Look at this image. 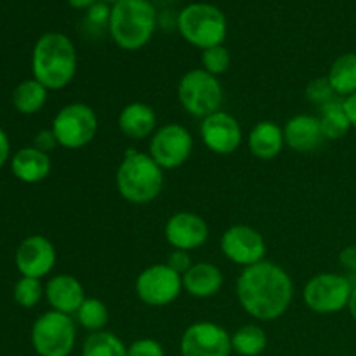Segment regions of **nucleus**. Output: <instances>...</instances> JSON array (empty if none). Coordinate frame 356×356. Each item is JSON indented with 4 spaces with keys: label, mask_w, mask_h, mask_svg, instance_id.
<instances>
[{
    "label": "nucleus",
    "mask_w": 356,
    "mask_h": 356,
    "mask_svg": "<svg viewBox=\"0 0 356 356\" xmlns=\"http://www.w3.org/2000/svg\"><path fill=\"white\" fill-rule=\"evenodd\" d=\"M236 298L247 315L259 322H273L291 308L294 284L284 268L264 259L243 268L236 282Z\"/></svg>",
    "instance_id": "obj_1"
},
{
    "label": "nucleus",
    "mask_w": 356,
    "mask_h": 356,
    "mask_svg": "<svg viewBox=\"0 0 356 356\" xmlns=\"http://www.w3.org/2000/svg\"><path fill=\"white\" fill-rule=\"evenodd\" d=\"M76 49L65 33L51 31L37 40L31 58L35 80L45 89L59 90L76 75Z\"/></svg>",
    "instance_id": "obj_2"
},
{
    "label": "nucleus",
    "mask_w": 356,
    "mask_h": 356,
    "mask_svg": "<svg viewBox=\"0 0 356 356\" xmlns=\"http://www.w3.org/2000/svg\"><path fill=\"white\" fill-rule=\"evenodd\" d=\"M159 14L149 0H118L111 6L108 30L124 51H139L152 40Z\"/></svg>",
    "instance_id": "obj_3"
},
{
    "label": "nucleus",
    "mask_w": 356,
    "mask_h": 356,
    "mask_svg": "<svg viewBox=\"0 0 356 356\" xmlns=\"http://www.w3.org/2000/svg\"><path fill=\"white\" fill-rule=\"evenodd\" d=\"M163 188V169L149 153L131 148L117 169V190L131 204H149Z\"/></svg>",
    "instance_id": "obj_4"
},
{
    "label": "nucleus",
    "mask_w": 356,
    "mask_h": 356,
    "mask_svg": "<svg viewBox=\"0 0 356 356\" xmlns=\"http://www.w3.org/2000/svg\"><path fill=\"white\" fill-rule=\"evenodd\" d=\"M177 30L188 44L205 49L222 45L228 35V21L219 7L207 2H195L177 16Z\"/></svg>",
    "instance_id": "obj_5"
},
{
    "label": "nucleus",
    "mask_w": 356,
    "mask_h": 356,
    "mask_svg": "<svg viewBox=\"0 0 356 356\" xmlns=\"http://www.w3.org/2000/svg\"><path fill=\"white\" fill-rule=\"evenodd\" d=\"M177 97L186 113H190L191 117L205 118L221 108V82L218 80V76L211 75L204 68L190 70L179 80Z\"/></svg>",
    "instance_id": "obj_6"
},
{
    "label": "nucleus",
    "mask_w": 356,
    "mask_h": 356,
    "mask_svg": "<svg viewBox=\"0 0 356 356\" xmlns=\"http://www.w3.org/2000/svg\"><path fill=\"white\" fill-rule=\"evenodd\" d=\"M76 327L70 315L47 312L31 329V343L40 356H68L75 348Z\"/></svg>",
    "instance_id": "obj_7"
},
{
    "label": "nucleus",
    "mask_w": 356,
    "mask_h": 356,
    "mask_svg": "<svg viewBox=\"0 0 356 356\" xmlns=\"http://www.w3.org/2000/svg\"><path fill=\"white\" fill-rule=\"evenodd\" d=\"M97 117L89 104L72 103L63 106L52 122L58 145L68 149H80L97 134Z\"/></svg>",
    "instance_id": "obj_8"
},
{
    "label": "nucleus",
    "mask_w": 356,
    "mask_h": 356,
    "mask_svg": "<svg viewBox=\"0 0 356 356\" xmlns=\"http://www.w3.org/2000/svg\"><path fill=\"white\" fill-rule=\"evenodd\" d=\"M351 285L350 278L339 273H320L315 275L312 280L306 284L305 302L312 312L320 313V315H330L341 309L348 308L350 302Z\"/></svg>",
    "instance_id": "obj_9"
},
{
    "label": "nucleus",
    "mask_w": 356,
    "mask_h": 356,
    "mask_svg": "<svg viewBox=\"0 0 356 356\" xmlns=\"http://www.w3.org/2000/svg\"><path fill=\"white\" fill-rule=\"evenodd\" d=\"M183 291V277L165 263L152 264L136 278V294L152 308H163L176 301Z\"/></svg>",
    "instance_id": "obj_10"
},
{
    "label": "nucleus",
    "mask_w": 356,
    "mask_h": 356,
    "mask_svg": "<svg viewBox=\"0 0 356 356\" xmlns=\"http://www.w3.org/2000/svg\"><path fill=\"white\" fill-rule=\"evenodd\" d=\"M193 152V138L184 125L165 124L156 129L149 141V155L163 170L183 165Z\"/></svg>",
    "instance_id": "obj_11"
},
{
    "label": "nucleus",
    "mask_w": 356,
    "mask_h": 356,
    "mask_svg": "<svg viewBox=\"0 0 356 356\" xmlns=\"http://www.w3.org/2000/svg\"><path fill=\"white\" fill-rule=\"evenodd\" d=\"M232 336L214 322H197L181 337V356H229Z\"/></svg>",
    "instance_id": "obj_12"
},
{
    "label": "nucleus",
    "mask_w": 356,
    "mask_h": 356,
    "mask_svg": "<svg viewBox=\"0 0 356 356\" xmlns=\"http://www.w3.org/2000/svg\"><path fill=\"white\" fill-rule=\"evenodd\" d=\"M221 250L232 263L249 268L264 261L266 242L263 235L252 226L235 225L226 229L221 236Z\"/></svg>",
    "instance_id": "obj_13"
},
{
    "label": "nucleus",
    "mask_w": 356,
    "mask_h": 356,
    "mask_svg": "<svg viewBox=\"0 0 356 356\" xmlns=\"http://www.w3.org/2000/svg\"><path fill=\"white\" fill-rule=\"evenodd\" d=\"M202 143L216 155H232L242 145L243 132L238 120L226 111H216L202 118Z\"/></svg>",
    "instance_id": "obj_14"
},
{
    "label": "nucleus",
    "mask_w": 356,
    "mask_h": 356,
    "mask_svg": "<svg viewBox=\"0 0 356 356\" xmlns=\"http://www.w3.org/2000/svg\"><path fill=\"white\" fill-rule=\"evenodd\" d=\"M56 264V249L42 235L28 236L16 250V266L23 277L38 278L51 273Z\"/></svg>",
    "instance_id": "obj_15"
},
{
    "label": "nucleus",
    "mask_w": 356,
    "mask_h": 356,
    "mask_svg": "<svg viewBox=\"0 0 356 356\" xmlns=\"http://www.w3.org/2000/svg\"><path fill=\"white\" fill-rule=\"evenodd\" d=\"M165 240L174 249L191 252L209 240V226L193 212H176L165 222Z\"/></svg>",
    "instance_id": "obj_16"
},
{
    "label": "nucleus",
    "mask_w": 356,
    "mask_h": 356,
    "mask_svg": "<svg viewBox=\"0 0 356 356\" xmlns=\"http://www.w3.org/2000/svg\"><path fill=\"white\" fill-rule=\"evenodd\" d=\"M285 145L298 153H313L325 143L318 117L315 115H296L284 127Z\"/></svg>",
    "instance_id": "obj_17"
},
{
    "label": "nucleus",
    "mask_w": 356,
    "mask_h": 356,
    "mask_svg": "<svg viewBox=\"0 0 356 356\" xmlns=\"http://www.w3.org/2000/svg\"><path fill=\"white\" fill-rule=\"evenodd\" d=\"M45 298L54 312L65 315H75L86 301V291L80 280L73 275H56L47 282Z\"/></svg>",
    "instance_id": "obj_18"
},
{
    "label": "nucleus",
    "mask_w": 356,
    "mask_h": 356,
    "mask_svg": "<svg viewBox=\"0 0 356 356\" xmlns=\"http://www.w3.org/2000/svg\"><path fill=\"white\" fill-rule=\"evenodd\" d=\"M222 271L214 263H195L183 275V291L198 299H207L218 294L222 287Z\"/></svg>",
    "instance_id": "obj_19"
},
{
    "label": "nucleus",
    "mask_w": 356,
    "mask_h": 356,
    "mask_svg": "<svg viewBox=\"0 0 356 356\" xmlns=\"http://www.w3.org/2000/svg\"><path fill=\"white\" fill-rule=\"evenodd\" d=\"M156 115L153 108L146 103L127 104L118 115V129L129 139H145L155 132Z\"/></svg>",
    "instance_id": "obj_20"
},
{
    "label": "nucleus",
    "mask_w": 356,
    "mask_h": 356,
    "mask_svg": "<svg viewBox=\"0 0 356 356\" xmlns=\"http://www.w3.org/2000/svg\"><path fill=\"white\" fill-rule=\"evenodd\" d=\"M285 146L284 129L278 127L275 122H257L249 134V149L256 159L271 160L280 155Z\"/></svg>",
    "instance_id": "obj_21"
},
{
    "label": "nucleus",
    "mask_w": 356,
    "mask_h": 356,
    "mask_svg": "<svg viewBox=\"0 0 356 356\" xmlns=\"http://www.w3.org/2000/svg\"><path fill=\"white\" fill-rule=\"evenodd\" d=\"M13 172L19 181L28 184L40 183L51 174V159L47 153L35 146L23 148L13 156Z\"/></svg>",
    "instance_id": "obj_22"
},
{
    "label": "nucleus",
    "mask_w": 356,
    "mask_h": 356,
    "mask_svg": "<svg viewBox=\"0 0 356 356\" xmlns=\"http://www.w3.org/2000/svg\"><path fill=\"white\" fill-rule=\"evenodd\" d=\"M330 86L337 96L348 97L356 92V54L346 52L341 54L336 61L330 65L327 73Z\"/></svg>",
    "instance_id": "obj_23"
},
{
    "label": "nucleus",
    "mask_w": 356,
    "mask_h": 356,
    "mask_svg": "<svg viewBox=\"0 0 356 356\" xmlns=\"http://www.w3.org/2000/svg\"><path fill=\"white\" fill-rule=\"evenodd\" d=\"M318 122L325 139H332V141L344 138L351 129V122L344 110V101L337 99V97L320 106Z\"/></svg>",
    "instance_id": "obj_24"
},
{
    "label": "nucleus",
    "mask_w": 356,
    "mask_h": 356,
    "mask_svg": "<svg viewBox=\"0 0 356 356\" xmlns=\"http://www.w3.org/2000/svg\"><path fill=\"white\" fill-rule=\"evenodd\" d=\"M47 90L38 80H24L14 89L13 104L19 113L33 115L44 108L47 101Z\"/></svg>",
    "instance_id": "obj_25"
},
{
    "label": "nucleus",
    "mask_w": 356,
    "mask_h": 356,
    "mask_svg": "<svg viewBox=\"0 0 356 356\" xmlns=\"http://www.w3.org/2000/svg\"><path fill=\"white\" fill-rule=\"evenodd\" d=\"M266 334L259 325H243L232 336V348L240 356H259L266 350Z\"/></svg>",
    "instance_id": "obj_26"
},
{
    "label": "nucleus",
    "mask_w": 356,
    "mask_h": 356,
    "mask_svg": "<svg viewBox=\"0 0 356 356\" xmlns=\"http://www.w3.org/2000/svg\"><path fill=\"white\" fill-rule=\"evenodd\" d=\"M82 356H127V348L113 332L99 330L83 341Z\"/></svg>",
    "instance_id": "obj_27"
},
{
    "label": "nucleus",
    "mask_w": 356,
    "mask_h": 356,
    "mask_svg": "<svg viewBox=\"0 0 356 356\" xmlns=\"http://www.w3.org/2000/svg\"><path fill=\"white\" fill-rule=\"evenodd\" d=\"M76 315V322L83 327V329L90 330V332H99L106 327L108 320H110V313H108L106 305L101 299L87 298L79 308Z\"/></svg>",
    "instance_id": "obj_28"
},
{
    "label": "nucleus",
    "mask_w": 356,
    "mask_h": 356,
    "mask_svg": "<svg viewBox=\"0 0 356 356\" xmlns=\"http://www.w3.org/2000/svg\"><path fill=\"white\" fill-rule=\"evenodd\" d=\"M229 65H232V54L225 45H214L202 51V68L211 75H222L228 72Z\"/></svg>",
    "instance_id": "obj_29"
},
{
    "label": "nucleus",
    "mask_w": 356,
    "mask_h": 356,
    "mask_svg": "<svg viewBox=\"0 0 356 356\" xmlns=\"http://www.w3.org/2000/svg\"><path fill=\"white\" fill-rule=\"evenodd\" d=\"M44 287H42L38 278L23 277L14 287V301L23 308H33L44 296Z\"/></svg>",
    "instance_id": "obj_30"
},
{
    "label": "nucleus",
    "mask_w": 356,
    "mask_h": 356,
    "mask_svg": "<svg viewBox=\"0 0 356 356\" xmlns=\"http://www.w3.org/2000/svg\"><path fill=\"white\" fill-rule=\"evenodd\" d=\"M306 97H308L309 103L316 104V106H323V104L336 99L337 94L334 92L327 76H318V79H313L306 86Z\"/></svg>",
    "instance_id": "obj_31"
},
{
    "label": "nucleus",
    "mask_w": 356,
    "mask_h": 356,
    "mask_svg": "<svg viewBox=\"0 0 356 356\" xmlns=\"http://www.w3.org/2000/svg\"><path fill=\"white\" fill-rule=\"evenodd\" d=\"M110 16H111L110 3L99 2V0H97L90 9H87L86 19L92 28H104L110 24Z\"/></svg>",
    "instance_id": "obj_32"
},
{
    "label": "nucleus",
    "mask_w": 356,
    "mask_h": 356,
    "mask_svg": "<svg viewBox=\"0 0 356 356\" xmlns=\"http://www.w3.org/2000/svg\"><path fill=\"white\" fill-rule=\"evenodd\" d=\"M127 356H165V353L159 341L138 339L127 348Z\"/></svg>",
    "instance_id": "obj_33"
},
{
    "label": "nucleus",
    "mask_w": 356,
    "mask_h": 356,
    "mask_svg": "<svg viewBox=\"0 0 356 356\" xmlns=\"http://www.w3.org/2000/svg\"><path fill=\"white\" fill-rule=\"evenodd\" d=\"M165 264L170 268V270H174L176 273H179L181 277H183V275L186 273L191 266H193L190 252H186V250H179V249H174L172 252L169 254Z\"/></svg>",
    "instance_id": "obj_34"
},
{
    "label": "nucleus",
    "mask_w": 356,
    "mask_h": 356,
    "mask_svg": "<svg viewBox=\"0 0 356 356\" xmlns=\"http://www.w3.org/2000/svg\"><path fill=\"white\" fill-rule=\"evenodd\" d=\"M58 146V139H56L54 132L51 131H42L35 136V148L40 149V152L47 153L51 149H54Z\"/></svg>",
    "instance_id": "obj_35"
},
{
    "label": "nucleus",
    "mask_w": 356,
    "mask_h": 356,
    "mask_svg": "<svg viewBox=\"0 0 356 356\" xmlns=\"http://www.w3.org/2000/svg\"><path fill=\"white\" fill-rule=\"evenodd\" d=\"M339 263L350 273H356V245H350L341 250Z\"/></svg>",
    "instance_id": "obj_36"
},
{
    "label": "nucleus",
    "mask_w": 356,
    "mask_h": 356,
    "mask_svg": "<svg viewBox=\"0 0 356 356\" xmlns=\"http://www.w3.org/2000/svg\"><path fill=\"white\" fill-rule=\"evenodd\" d=\"M344 110H346L348 118L351 122V127L356 129V92L351 94V96L344 97Z\"/></svg>",
    "instance_id": "obj_37"
},
{
    "label": "nucleus",
    "mask_w": 356,
    "mask_h": 356,
    "mask_svg": "<svg viewBox=\"0 0 356 356\" xmlns=\"http://www.w3.org/2000/svg\"><path fill=\"white\" fill-rule=\"evenodd\" d=\"M7 156H9V139H7L6 132L0 129V167L6 163Z\"/></svg>",
    "instance_id": "obj_38"
},
{
    "label": "nucleus",
    "mask_w": 356,
    "mask_h": 356,
    "mask_svg": "<svg viewBox=\"0 0 356 356\" xmlns=\"http://www.w3.org/2000/svg\"><path fill=\"white\" fill-rule=\"evenodd\" d=\"M96 2H97V0H68L70 6H72L73 9H76V10L90 9V7H92Z\"/></svg>",
    "instance_id": "obj_39"
},
{
    "label": "nucleus",
    "mask_w": 356,
    "mask_h": 356,
    "mask_svg": "<svg viewBox=\"0 0 356 356\" xmlns=\"http://www.w3.org/2000/svg\"><path fill=\"white\" fill-rule=\"evenodd\" d=\"M348 309H350L351 316H353V320L356 322V285L353 287V291H351V298H350V302H348Z\"/></svg>",
    "instance_id": "obj_40"
},
{
    "label": "nucleus",
    "mask_w": 356,
    "mask_h": 356,
    "mask_svg": "<svg viewBox=\"0 0 356 356\" xmlns=\"http://www.w3.org/2000/svg\"><path fill=\"white\" fill-rule=\"evenodd\" d=\"M99 2H106V3H111V6H113V3L118 2V0H99Z\"/></svg>",
    "instance_id": "obj_41"
},
{
    "label": "nucleus",
    "mask_w": 356,
    "mask_h": 356,
    "mask_svg": "<svg viewBox=\"0 0 356 356\" xmlns=\"http://www.w3.org/2000/svg\"><path fill=\"white\" fill-rule=\"evenodd\" d=\"M162 2H174V0H162Z\"/></svg>",
    "instance_id": "obj_42"
}]
</instances>
